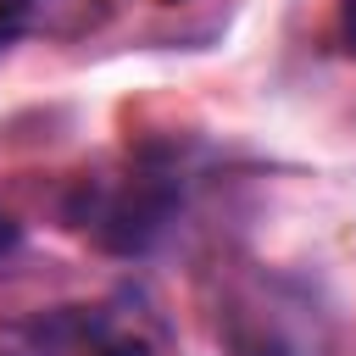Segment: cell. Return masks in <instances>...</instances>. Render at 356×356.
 I'll use <instances>...</instances> for the list:
<instances>
[{
    "label": "cell",
    "instance_id": "cell-1",
    "mask_svg": "<svg viewBox=\"0 0 356 356\" xmlns=\"http://www.w3.org/2000/svg\"><path fill=\"white\" fill-rule=\"evenodd\" d=\"M83 0H0V56L22 39V33H39L50 28L56 11H78Z\"/></svg>",
    "mask_w": 356,
    "mask_h": 356
},
{
    "label": "cell",
    "instance_id": "cell-2",
    "mask_svg": "<svg viewBox=\"0 0 356 356\" xmlns=\"http://www.w3.org/2000/svg\"><path fill=\"white\" fill-rule=\"evenodd\" d=\"M17 245H22V228H17V217H6V211H0V267L17 256Z\"/></svg>",
    "mask_w": 356,
    "mask_h": 356
},
{
    "label": "cell",
    "instance_id": "cell-3",
    "mask_svg": "<svg viewBox=\"0 0 356 356\" xmlns=\"http://www.w3.org/2000/svg\"><path fill=\"white\" fill-rule=\"evenodd\" d=\"M339 33H345V44L356 50V0H339Z\"/></svg>",
    "mask_w": 356,
    "mask_h": 356
}]
</instances>
